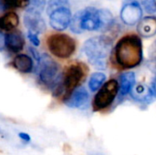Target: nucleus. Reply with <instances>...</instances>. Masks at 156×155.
<instances>
[{"mask_svg": "<svg viewBox=\"0 0 156 155\" xmlns=\"http://www.w3.org/2000/svg\"><path fill=\"white\" fill-rule=\"evenodd\" d=\"M115 58L123 69H133L143 61V43L136 35H127L122 37L115 47Z\"/></svg>", "mask_w": 156, "mask_h": 155, "instance_id": "obj_1", "label": "nucleus"}, {"mask_svg": "<svg viewBox=\"0 0 156 155\" xmlns=\"http://www.w3.org/2000/svg\"><path fill=\"white\" fill-rule=\"evenodd\" d=\"M112 40L107 36H97L89 38L83 45V52L89 62L98 69H104L112 52Z\"/></svg>", "mask_w": 156, "mask_h": 155, "instance_id": "obj_2", "label": "nucleus"}, {"mask_svg": "<svg viewBox=\"0 0 156 155\" xmlns=\"http://www.w3.org/2000/svg\"><path fill=\"white\" fill-rule=\"evenodd\" d=\"M39 82L53 92L62 84L63 74L60 73L59 65L48 54H43L37 63Z\"/></svg>", "mask_w": 156, "mask_h": 155, "instance_id": "obj_3", "label": "nucleus"}, {"mask_svg": "<svg viewBox=\"0 0 156 155\" xmlns=\"http://www.w3.org/2000/svg\"><path fill=\"white\" fill-rule=\"evenodd\" d=\"M47 46L52 55L62 59L70 58L76 50L74 38L62 33L50 35L47 39Z\"/></svg>", "mask_w": 156, "mask_h": 155, "instance_id": "obj_4", "label": "nucleus"}, {"mask_svg": "<svg viewBox=\"0 0 156 155\" xmlns=\"http://www.w3.org/2000/svg\"><path fill=\"white\" fill-rule=\"evenodd\" d=\"M85 76L84 67L82 64H72L65 71L62 77V88L64 102L70 97L72 92L79 86Z\"/></svg>", "mask_w": 156, "mask_h": 155, "instance_id": "obj_5", "label": "nucleus"}, {"mask_svg": "<svg viewBox=\"0 0 156 155\" xmlns=\"http://www.w3.org/2000/svg\"><path fill=\"white\" fill-rule=\"evenodd\" d=\"M119 92V83L116 79L107 81L95 95L92 108L94 111H100L108 108L114 101Z\"/></svg>", "mask_w": 156, "mask_h": 155, "instance_id": "obj_6", "label": "nucleus"}, {"mask_svg": "<svg viewBox=\"0 0 156 155\" xmlns=\"http://www.w3.org/2000/svg\"><path fill=\"white\" fill-rule=\"evenodd\" d=\"M80 25L83 31H101V16L100 9L90 6L80 10Z\"/></svg>", "mask_w": 156, "mask_h": 155, "instance_id": "obj_7", "label": "nucleus"}, {"mask_svg": "<svg viewBox=\"0 0 156 155\" xmlns=\"http://www.w3.org/2000/svg\"><path fill=\"white\" fill-rule=\"evenodd\" d=\"M143 10L140 4L135 0L126 1L121 10V18L122 22L129 26H133L141 21Z\"/></svg>", "mask_w": 156, "mask_h": 155, "instance_id": "obj_8", "label": "nucleus"}, {"mask_svg": "<svg viewBox=\"0 0 156 155\" xmlns=\"http://www.w3.org/2000/svg\"><path fill=\"white\" fill-rule=\"evenodd\" d=\"M24 24L28 29V32L34 34H41L46 29L45 21L41 13L32 7H29L24 15Z\"/></svg>", "mask_w": 156, "mask_h": 155, "instance_id": "obj_9", "label": "nucleus"}, {"mask_svg": "<svg viewBox=\"0 0 156 155\" xmlns=\"http://www.w3.org/2000/svg\"><path fill=\"white\" fill-rule=\"evenodd\" d=\"M71 18V12L69 6H63L49 14V24L52 28L62 31L69 26Z\"/></svg>", "mask_w": 156, "mask_h": 155, "instance_id": "obj_10", "label": "nucleus"}, {"mask_svg": "<svg viewBox=\"0 0 156 155\" xmlns=\"http://www.w3.org/2000/svg\"><path fill=\"white\" fill-rule=\"evenodd\" d=\"M25 46V39L20 31L15 30L5 35V48L11 53L20 52Z\"/></svg>", "mask_w": 156, "mask_h": 155, "instance_id": "obj_11", "label": "nucleus"}, {"mask_svg": "<svg viewBox=\"0 0 156 155\" xmlns=\"http://www.w3.org/2000/svg\"><path fill=\"white\" fill-rule=\"evenodd\" d=\"M89 100V93L85 88L76 89L70 97L65 101V104L69 108H82L88 103Z\"/></svg>", "mask_w": 156, "mask_h": 155, "instance_id": "obj_12", "label": "nucleus"}, {"mask_svg": "<svg viewBox=\"0 0 156 155\" xmlns=\"http://www.w3.org/2000/svg\"><path fill=\"white\" fill-rule=\"evenodd\" d=\"M132 97L138 102L150 103L153 101L154 94L152 90L144 84H138L131 91Z\"/></svg>", "mask_w": 156, "mask_h": 155, "instance_id": "obj_13", "label": "nucleus"}, {"mask_svg": "<svg viewBox=\"0 0 156 155\" xmlns=\"http://www.w3.org/2000/svg\"><path fill=\"white\" fill-rule=\"evenodd\" d=\"M139 34L144 37H151L156 35V17L147 16L142 19L137 26Z\"/></svg>", "mask_w": 156, "mask_h": 155, "instance_id": "obj_14", "label": "nucleus"}, {"mask_svg": "<svg viewBox=\"0 0 156 155\" xmlns=\"http://www.w3.org/2000/svg\"><path fill=\"white\" fill-rule=\"evenodd\" d=\"M13 67L18 70L20 73H24V74H27L32 72L34 65H33V60L32 58L25 54H20L17 55L12 62Z\"/></svg>", "mask_w": 156, "mask_h": 155, "instance_id": "obj_15", "label": "nucleus"}, {"mask_svg": "<svg viewBox=\"0 0 156 155\" xmlns=\"http://www.w3.org/2000/svg\"><path fill=\"white\" fill-rule=\"evenodd\" d=\"M120 94L124 97L132 91L135 84V74L133 72H125L120 77Z\"/></svg>", "mask_w": 156, "mask_h": 155, "instance_id": "obj_16", "label": "nucleus"}, {"mask_svg": "<svg viewBox=\"0 0 156 155\" xmlns=\"http://www.w3.org/2000/svg\"><path fill=\"white\" fill-rule=\"evenodd\" d=\"M19 24V17L15 12H8L0 17V28L5 31L14 30Z\"/></svg>", "mask_w": 156, "mask_h": 155, "instance_id": "obj_17", "label": "nucleus"}, {"mask_svg": "<svg viewBox=\"0 0 156 155\" xmlns=\"http://www.w3.org/2000/svg\"><path fill=\"white\" fill-rule=\"evenodd\" d=\"M106 80V76L102 72H96L93 73L89 80V88L91 91L95 92L100 90L104 84Z\"/></svg>", "mask_w": 156, "mask_h": 155, "instance_id": "obj_18", "label": "nucleus"}, {"mask_svg": "<svg viewBox=\"0 0 156 155\" xmlns=\"http://www.w3.org/2000/svg\"><path fill=\"white\" fill-rule=\"evenodd\" d=\"M69 26H70L71 31L76 33V34H80L83 32V30L81 28V25H80V11L77 12L75 14V16L71 18Z\"/></svg>", "mask_w": 156, "mask_h": 155, "instance_id": "obj_19", "label": "nucleus"}, {"mask_svg": "<svg viewBox=\"0 0 156 155\" xmlns=\"http://www.w3.org/2000/svg\"><path fill=\"white\" fill-rule=\"evenodd\" d=\"M63 6H69V2L67 0H50L47 7V12L49 15L56 9Z\"/></svg>", "mask_w": 156, "mask_h": 155, "instance_id": "obj_20", "label": "nucleus"}, {"mask_svg": "<svg viewBox=\"0 0 156 155\" xmlns=\"http://www.w3.org/2000/svg\"><path fill=\"white\" fill-rule=\"evenodd\" d=\"M149 67L152 71L156 73V40L149 49Z\"/></svg>", "mask_w": 156, "mask_h": 155, "instance_id": "obj_21", "label": "nucleus"}, {"mask_svg": "<svg viewBox=\"0 0 156 155\" xmlns=\"http://www.w3.org/2000/svg\"><path fill=\"white\" fill-rule=\"evenodd\" d=\"M30 0H9L8 1V8H25L29 5Z\"/></svg>", "mask_w": 156, "mask_h": 155, "instance_id": "obj_22", "label": "nucleus"}, {"mask_svg": "<svg viewBox=\"0 0 156 155\" xmlns=\"http://www.w3.org/2000/svg\"><path fill=\"white\" fill-rule=\"evenodd\" d=\"M143 5L146 12L148 13H156V0H144Z\"/></svg>", "mask_w": 156, "mask_h": 155, "instance_id": "obj_23", "label": "nucleus"}, {"mask_svg": "<svg viewBox=\"0 0 156 155\" xmlns=\"http://www.w3.org/2000/svg\"><path fill=\"white\" fill-rule=\"evenodd\" d=\"M31 1V5H32V8L39 11L41 13V11L44 9L45 5H46V0H30Z\"/></svg>", "mask_w": 156, "mask_h": 155, "instance_id": "obj_24", "label": "nucleus"}, {"mask_svg": "<svg viewBox=\"0 0 156 155\" xmlns=\"http://www.w3.org/2000/svg\"><path fill=\"white\" fill-rule=\"evenodd\" d=\"M27 37H28V39L30 40V42H31L35 47L39 46L40 41H39V38H38V37H37V34H34V33H32V32H28V33H27Z\"/></svg>", "mask_w": 156, "mask_h": 155, "instance_id": "obj_25", "label": "nucleus"}, {"mask_svg": "<svg viewBox=\"0 0 156 155\" xmlns=\"http://www.w3.org/2000/svg\"><path fill=\"white\" fill-rule=\"evenodd\" d=\"M28 49H29V51H30L31 55L33 56L34 59H36V60H37V62L38 63V62H39V60H40V58H41V56H40V54L38 53V51H37L36 48H32V47H29V48H28Z\"/></svg>", "mask_w": 156, "mask_h": 155, "instance_id": "obj_26", "label": "nucleus"}, {"mask_svg": "<svg viewBox=\"0 0 156 155\" xmlns=\"http://www.w3.org/2000/svg\"><path fill=\"white\" fill-rule=\"evenodd\" d=\"M18 136H19V138L21 139V140H23V141H25V142H27V143H28V142H30V136L27 134V133H25V132H19L18 133Z\"/></svg>", "mask_w": 156, "mask_h": 155, "instance_id": "obj_27", "label": "nucleus"}, {"mask_svg": "<svg viewBox=\"0 0 156 155\" xmlns=\"http://www.w3.org/2000/svg\"><path fill=\"white\" fill-rule=\"evenodd\" d=\"M5 47V36L0 32V51L3 50Z\"/></svg>", "mask_w": 156, "mask_h": 155, "instance_id": "obj_28", "label": "nucleus"}, {"mask_svg": "<svg viewBox=\"0 0 156 155\" xmlns=\"http://www.w3.org/2000/svg\"><path fill=\"white\" fill-rule=\"evenodd\" d=\"M7 8H6V6H5V3L2 1V0H0V11H5V10H6Z\"/></svg>", "mask_w": 156, "mask_h": 155, "instance_id": "obj_29", "label": "nucleus"}, {"mask_svg": "<svg viewBox=\"0 0 156 155\" xmlns=\"http://www.w3.org/2000/svg\"><path fill=\"white\" fill-rule=\"evenodd\" d=\"M153 88H154V95L156 96V79L154 81V84H153Z\"/></svg>", "mask_w": 156, "mask_h": 155, "instance_id": "obj_30", "label": "nucleus"}]
</instances>
